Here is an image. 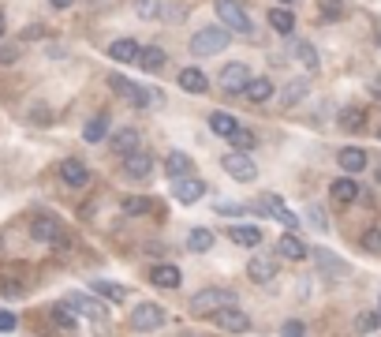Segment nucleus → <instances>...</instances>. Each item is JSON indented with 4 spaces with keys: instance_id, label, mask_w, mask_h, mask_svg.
<instances>
[{
    "instance_id": "1",
    "label": "nucleus",
    "mask_w": 381,
    "mask_h": 337,
    "mask_svg": "<svg viewBox=\"0 0 381 337\" xmlns=\"http://www.w3.org/2000/svg\"><path fill=\"white\" fill-rule=\"evenodd\" d=\"M225 307H235V292L232 289H202L199 296H191V315H217Z\"/></svg>"
},
{
    "instance_id": "2",
    "label": "nucleus",
    "mask_w": 381,
    "mask_h": 337,
    "mask_svg": "<svg viewBox=\"0 0 381 337\" xmlns=\"http://www.w3.org/2000/svg\"><path fill=\"white\" fill-rule=\"evenodd\" d=\"M139 19H157V23H180L183 19V8L172 4V0H131Z\"/></svg>"
},
{
    "instance_id": "3",
    "label": "nucleus",
    "mask_w": 381,
    "mask_h": 337,
    "mask_svg": "<svg viewBox=\"0 0 381 337\" xmlns=\"http://www.w3.org/2000/svg\"><path fill=\"white\" fill-rule=\"evenodd\" d=\"M30 236L37 244H49V248H68V232H64V225L52 214H37L34 217V222H30Z\"/></svg>"
},
{
    "instance_id": "4",
    "label": "nucleus",
    "mask_w": 381,
    "mask_h": 337,
    "mask_svg": "<svg viewBox=\"0 0 381 337\" xmlns=\"http://www.w3.org/2000/svg\"><path fill=\"white\" fill-rule=\"evenodd\" d=\"M217 19L225 30H235V34H251V16L240 0H217Z\"/></svg>"
},
{
    "instance_id": "5",
    "label": "nucleus",
    "mask_w": 381,
    "mask_h": 337,
    "mask_svg": "<svg viewBox=\"0 0 381 337\" xmlns=\"http://www.w3.org/2000/svg\"><path fill=\"white\" fill-rule=\"evenodd\" d=\"M221 49H228V30L225 27H202L191 38V53L194 57H213Z\"/></svg>"
},
{
    "instance_id": "6",
    "label": "nucleus",
    "mask_w": 381,
    "mask_h": 337,
    "mask_svg": "<svg viewBox=\"0 0 381 337\" xmlns=\"http://www.w3.org/2000/svg\"><path fill=\"white\" fill-rule=\"evenodd\" d=\"M165 326V307L161 304H139L131 311V330L135 333H153Z\"/></svg>"
},
{
    "instance_id": "7",
    "label": "nucleus",
    "mask_w": 381,
    "mask_h": 337,
    "mask_svg": "<svg viewBox=\"0 0 381 337\" xmlns=\"http://www.w3.org/2000/svg\"><path fill=\"white\" fill-rule=\"evenodd\" d=\"M109 86H112V94H116V98H124V101H131V105H139V109H146L150 101H157V94L142 90L139 83L124 79V75H109Z\"/></svg>"
},
{
    "instance_id": "8",
    "label": "nucleus",
    "mask_w": 381,
    "mask_h": 337,
    "mask_svg": "<svg viewBox=\"0 0 381 337\" xmlns=\"http://www.w3.org/2000/svg\"><path fill=\"white\" fill-rule=\"evenodd\" d=\"M64 304H68V307L75 311V315H86V319H98V322L109 319V307L101 304V296H90V292H71Z\"/></svg>"
},
{
    "instance_id": "9",
    "label": "nucleus",
    "mask_w": 381,
    "mask_h": 337,
    "mask_svg": "<svg viewBox=\"0 0 381 337\" xmlns=\"http://www.w3.org/2000/svg\"><path fill=\"white\" fill-rule=\"evenodd\" d=\"M221 165H225V173L232 176V180H240V184H251V180L258 176V165L251 161V158H247V154H225V161H221Z\"/></svg>"
},
{
    "instance_id": "10",
    "label": "nucleus",
    "mask_w": 381,
    "mask_h": 337,
    "mask_svg": "<svg viewBox=\"0 0 381 337\" xmlns=\"http://www.w3.org/2000/svg\"><path fill=\"white\" fill-rule=\"evenodd\" d=\"M209 322H213L217 330H225V333H247V330H251V319H247L240 307L217 311V315H209Z\"/></svg>"
},
{
    "instance_id": "11",
    "label": "nucleus",
    "mask_w": 381,
    "mask_h": 337,
    "mask_svg": "<svg viewBox=\"0 0 381 337\" xmlns=\"http://www.w3.org/2000/svg\"><path fill=\"white\" fill-rule=\"evenodd\" d=\"M221 86L228 90V94H247V86H251V72H247V64H225V72H221Z\"/></svg>"
},
{
    "instance_id": "12",
    "label": "nucleus",
    "mask_w": 381,
    "mask_h": 337,
    "mask_svg": "<svg viewBox=\"0 0 381 337\" xmlns=\"http://www.w3.org/2000/svg\"><path fill=\"white\" fill-rule=\"evenodd\" d=\"M172 195L183 202V206H194L199 199H206V184L199 176H187V180H172Z\"/></svg>"
},
{
    "instance_id": "13",
    "label": "nucleus",
    "mask_w": 381,
    "mask_h": 337,
    "mask_svg": "<svg viewBox=\"0 0 381 337\" xmlns=\"http://www.w3.org/2000/svg\"><path fill=\"white\" fill-rule=\"evenodd\" d=\"M247 278H251L254 285H269L273 278H277V258H269V255H258L247 263Z\"/></svg>"
},
{
    "instance_id": "14",
    "label": "nucleus",
    "mask_w": 381,
    "mask_h": 337,
    "mask_svg": "<svg viewBox=\"0 0 381 337\" xmlns=\"http://www.w3.org/2000/svg\"><path fill=\"white\" fill-rule=\"evenodd\" d=\"M109 57H112L116 64H139L142 45L135 42V38H116V42L109 45Z\"/></svg>"
},
{
    "instance_id": "15",
    "label": "nucleus",
    "mask_w": 381,
    "mask_h": 337,
    "mask_svg": "<svg viewBox=\"0 0 381 337\" xmlns=\"http://www.w3.org/2000/svg\"><path fill=\"white\" fill-rule=\"evenodd\" d=\"M60 180L68 188H86L90 184V168L78 158H68V161H60Z\"/></svg>"
},
{
    "instance_id": "16",
    "label": "nucleus",
    "mask_w": 381,
    "mask_h": 337,
    "mask_svg": "<svg viewBox=\"0 0 381 337\" xmlns=\"http://www.w3.org/2000/svg\"><path fill=\"white\" fill-rule=\"evenodd\" d=\"M153 173V158L146 150H139V154H131V158H124V176L127 180H146Z\"/></svg>"
},
{
    "instance_id": "17",
    "label": "nucleus",
    "mask_w": 381,
    "mask_h": 337,
    "mask_svg": "<svg viewBox=\"0 0 381 337\" xmlns=\"http://www.w3.org/2000/svg\"><path fill=\"white\" fill-rule=\"evenodd\" d=\"M150 281L157 285V289H180V285H183V274H180V266H172V263H157V266L150 270Z\"/></svg>"
},
{
    "instance_id": "18",
    "label": "nucleus",
    "mask_w": 381,
    "mask_h": 337,
    "mask_svg": "<svg viewBox=\"0 0 381 337\" xmlns=\"http://www.w3.org/2000/svg\"><path fill=\"white\" fill-rule=\"evenodd\" d=\"M277 255L281 258H292V263H303V258H310V248L295 236V232H288V236L277 240Z\"/></svg>"
},
{
    "instance_id": "19",
    "label": "nucleus",
    "mask_w": 381,
    "mask_h": 337,
    "mask_svg": "<svg viewBox=\"0 0 381 337\" xmlns=\"http://www.w3.org/2000/svg\"><path fill=\"white\" fill-rule=\"evenodd\" d=\"M262 236H266V232H262L258 225H232L228 229V240L235 244V248H258V244H262Z\"/></svg>"
},
{
    "instance_id": "20",
    "label": "nucleus",
    "mask_w": 381,
    "mask_h": 337,
    "mask_svg": "<svg viewBox=\"0 0 381 337\" xmlns=\"http://www.w3.org/2000/svg\"><path fill=\"white\" fill-rule=\"evenodd\" d=\"M165 173L172 176V180H187V176H194V161H191L183 150H172V154L165 158Z\"/></svg>"
},
{
    "instance_id": "21",
    "label": "nucleus",
    "mask_w": 381,
    "mask_h": 337,
    "mask_svg": "<svg viewBox=\"0 0 381 337\" xmlns=\"http://www.w3.org/2000/svg\"><path fill=\"white\" fill-rule=\"evenodd\" d=\"M336 161H340V168H344V173L356 176V173H363V168H366V150H359V147H344V150L336 154Z\"/></svg>"
},
{
    "instance_id": "22",
    "label": "nucleus",
    "mask_w": 381,
    "mask_h": 337,
    "mask_svg": "<svg viewBox=\"0 0 381 337\" xmlns=\"http://www.w3.org/2000/svg\"><path fill=\"white\" fill-rule=\"evenodd\" d=\"M329 199H336V202L359 199V184L351 176H340V180H333V184H329Z\"/></svg>"
},
{
    "instance_id": "23",
    "label": "nucleus",
    "mask_w": 381,
    "mask_h": 337,
    "mask_svg": "<svg viewBox=\"0 0 381 337\" xmlns=\"http://www.w3.org/2000/svg\"><path fill=\"white\" fill-rule=\"evenodd\" d=\"M183 90H187V94H206V72H199V68H183L180 72V79H176Z\"/></svg>"
},
{
    "instance_id": "24",
    "label": "nucleus",
    "mask_w": 381,
    "mask_h": 337,
    "mask_svg": "<svg viewBox=\"0 0 381 337\" xmlns=\"http://www.w3.org/2000/svg\"><path fill=\"white\" fill-rule=\"evenodd\" d=\"M112 150L124 154V158L139 154V132H135V127H124V132H116V135H112Z\"/></svg>"
},
{
    "instance_id": "25",
    "label": "nucleus",
    "mask_w": 381,
    "mask_h": 337,
    "mask_svg": "<svg viewBox=\"0 0 381 337\" xmlns=\"http://www.w3.org/2000/svg\"><path fill=\"white\" fill-rule=\"evenodd\" d=\"M90 289H94V296H101V300H109V304H124L127 300V289L116 285V281H94Z\"/></svg>"
},
{
    "instance_id": "26",
    "label": "nucleus",
    "mask_w": 381,
    "mask_h": 337,
    "mask_svg": "<svg viewBox=\"0 0 381 337\" xmlns=\"http://www.w3.org/2000/svg\"><path fill=\"white\" fill-rule=\"evenodd\" d=\"M165 60H168V53L161 45H146V49H142V57H139V68L142 72H161Z\"/></svg>"
},
{
    "instance_id": "27",
    "label": "nucleus",
    "mask_w": 381,
    "mask_h": 337,
    "mask_svg": "<svg viewBox=\"0 0 381 337\" xmlns=\"http://www.w3.org/2000/svg\"><path fill=\"white\" fill-rule=\"evenodd\" d=\"M292 57H295L299 64H303L307 72L318 68V49H314L310 42H303V38H295V42H292Z\"/></svg>"
},
{
    "instance_id": "28",
    "label": "nucleus",
    "mask_w": 381,
    "mask_h": 337,
    "mask_svg": "<svg viewBox=\"0 0 381 337\" xmlns=\"http://www.w3.org/2000/svg\"><path fill=\"white\" fill-rule=\"evenodd\" d=\"M266 19H269V27L277 30V34H295V16L288 8H273Z\"/></svg>"
},
{
    "instance_id": "29",
    "label": "nucleus",
    "mask_w": 381,
    "mask_h": 337,
    "mask_svg": "<svg viewBox=\"0 0 381 337\" xmlns=\"http://www.w3.org/2000/svg\"><path fill=\"white\" fill-rule=\"evenodd\" d=\"M310 258H318L322 274H333V278H348V266L340 263L336 255H329V251H310Z\"/></svg>"
},
{
    "instance_id": "30",
    "label": "nucleus",
    "mask_w": 381,
    "mask_h": 337,
    "mask_svg": "<svg viewBox=\"0 0 381 337\" xmlns=\"http://www.w3.org/2000/svg\"><path fill=\"white\" fill-rule=\"evenodd\" d=\"M105 135H109V116H105V113L90 116L86 127H83V139H86V142H101Z\"/></svg>"
},
{
    "instance_id": "31",
    "label": "nucleus",
    "mask_w": 381,
    "mask_h": 337,
    "mask_svg": "<svg viewBox=\"0 0 381 337\" xmlns=\"http://www.w3.org/2000/svg\"><path fill=\"white\" fill-rule=\"evenodd\" d=\"M269 98H273V83H269V79H251V86H247V101H254V105H266Z\"/></svg>"
},
{
    "instance_id": "32",
    "label": "nucleus",
    "mask_w": 381,
    "mask_h": 337,
    "mask_svg": "<svg viewBox=\"0 0 381 337\" xmlns=\"http://www.w3.org/2000/svg\"><path fill=\"white\" fill-rule=\"evenodd\" d=\"M187 248H191L194 255L209 251V248H213V232H209V229H191V236H187Z\"/></svg>"
},
{
    "instance_id": "33",
    "label": "nucleus",
    "mask_w": 381,
    "mask_h": 337,
    "mask_svg": "<svg viewBox=\"0 0 381 337\" xmlns=\"http://www.w3.org/2000/svg\"><path fill=\"white\" fill-rule=\"evenodd\" d=\"M340 127H344V132H363L366 127V109H344L340 113Z\"/></svg>"
},
{
    "instance_id": "34",
    "label": "nucleus",
    "mask_w": 381,
    "mask_h": 337,
    "mask_svg": "<svg viewBox=\"0 0 381 337\" xmlns=\"http://www.w3.org/2000/svg\"><path fill=\"white\" fill-rule=\"evenodd\" d=\"M150 210H153V199H146V195L124 199V214H127V217H142V214H150Z\"/></svg>"
},
{
    "instance_id": "35",
    "label": "nucleus",
    "mask_w": 381,
    "mask_h": 337,
    "mask_svg": "<svg viewBox=\"0 0 381 337\" xmlns=\"http://www.w3.org/2000/svg\"><path fill=\"white\" fill-rule=\"evenodd\" d=\"M307 98V79H292L284 90H281V101L284 105H295V101H303Z\"/></svg>"
},
{
    "instance_id": "36",
    "label": "nucleus",
    "mask_w": 381,
    "mask_h": 337,
    "mask_svg": "<svg viewBox=\"0 0 381 337\" xmlns=\"http://www.w3.org/2000/svg\"><path fill=\"white\" fill-rule=\"evenodd\" d=\"M209 127H213L217 135H225V139H232V135H235V127H240V124H235V120H232L228 113H213V116H209Z\"/></svg>"
},
{
    "instance_id": "37",
    "label": "nucleus",
    "mask_w": 381,
    "mask_h": 337,
    "mask_svg": "<svg viewBox=\"0 0 381 337\" xmlns=\"http://www.w3.org/2000/svg\"><path fill=\"white\" fill-rule=\"evenodd\" d=\"M228 142H232V150H235V154H247V150H254V147H258L254 132H247V127H235V135H232Z\"/></svg>"
},
{
    "instance_id": "38",
    "label": "nucleus",
    "mask_w": 381,
    "mask_h": 337,
    "mask_svg": "<svg viewBox=\"0 0 381 337\" xmlns=\"http://www.w3.org/2000/svg\"><path fill=\"white\" fill-rule=\"evenodd\" d=\"M258 214H266V217H281L284 214V199L281 195H262V202H258Z\"/></svg>"
},
{
    "instance_id": "39",
    "label": "nucleus",
    "mask_w": 381,
    "mask_h": 337,
    "mask_svg": "<svg viewBox=\"0 0 381 337\" xmlns=\"http://www.w3.org/2000/svg\"><path fill=\"white\" fill-rule=\"evenodd\" d=\"M52 322H57L60 330H75V311L68 304H57L52 307Z\"/></svg>"
},
{
    "instance_id": "40",
    "label": "nucleus",
    "mask_w": 381,
    "mask_h": 337,
    "mask_svg": "<svg viewBox=\"0 0 381 337\" xmlns=\"http://www.w3.org/2000/svg\"><path fill=\"white\" fill-rule=\"evenodd\" d=\"M318 11H322L329 23H336L340 16H344V0H318Z\"/></svg>"
},
{
    "instance_id": "41",
    "label": "nucleus",
    "mask_w": 381,
    "mask_h": 337,
    "mask_svg": "<svg viewBox=\"0 0 381 337\" xmlns=\"http://www.w3.org/2000/svg\"><path fill=\"white\" fill-rule=\"evenodd\" d=\"M359 244H363V248L370 251V255H381V229H366Z\"/></svg>"
},
{
    "instance_id": "42",
    "label": "nucleus",
    "mask_w": 381,
    "mask_h": 337,
    "mask_svg": "<svg viewBox=\"0 0 381 337\" xmlns=\"http://www.w3.org/2000/svg\"><path fill=\"white\" fill-rule=\"evenodd\" d=\"M356 326H359L363 333H370V330H377V326H381V319L374 315V311H363V315L356 319Z\"/></svg>"
},
{
    "instance_id": "43",
    "label": "nucleus",
    "mask_w": 381,
    "mask_h": 337,
    "mask_svg": "<svg viewBox=\"0 0 381 337\" xmlns=\"http://www.w3.org/2000/svg\"><path fill=\"white\" fill-rule=\"evenodd\" d=\"M303 333H307V326L299 319H288L284 326H281V337H303Z\"/></svg>"
},
{
    "instance_id": "44",
    "label": "nucleus",
    "mask_w": 381,
    "mask_h": 337,
    "mask_svg": "<svg viewBox=\"0 0 381 337\" xmlns=\"http://www.w3.org/2000/svg\"><path fill=\"white\" fill-rule=\"evenodd\" d=\"M16 326H19V319L11 315V311H0V333H11Z\"/></svg>"
},
{
    "instance_id": "45",
    "label": "nucleus",
    "mask_w": 381,
    "mask_h": 337,
    "mask_svg": "<svg viewBox=\"0 0 381 337\" xmlns=\"http://www.w3.org/2000/svg\"><path fill=\"white\" fill-rule=\"evenodd\" d=\"M19 60V45H0V64H16Z\"/></svg>"
},
{
    "instance_id": "46",
    "label": "nucleus",
    "mask_w": 381,
    "mask_h": 337,
    "mask_svg": "<svg viewBox=\"0 0 381 337\" xmlns=\"http://www.w3.org/2000/svg\"><path fill=\"white\" fill-rule=\"evenodd\" d=\"M307 217H310V222H314V225H318L322 232H325V229H329V222H325V214L318 210V206H310V210H307Z\"/></svg>"
},
{
    "instance_id": "47",
    "label": "nucleus",
    "mask_w": 381,
    "mask_h": 337,
    "mask_svg": "<svg viewBox=\"0 0 381 337\" xmlns=\"http://www.w3.org/2000/svg\"><path fill=\"white\" fill-rule=\"evenodd\" d=\"M217 214H243V202H217Z\"/></svg>"
},
{
    "instance_id": "48",
    "label": "nucleus",
    "mask_w": 381,
    "mask_h": 337,
    "mask_svg": "<svg viewBox=\"0 0 381 337\" xmlns=\"http://www.w3.org/2000/svg\"><path fill=\"white\" fill-rule=\"evenodd\" d=\"M0 292H4V296H23V285L19 281H4V285H0Z\"/></svg>"
},
{
    "instance_id": "49",
    "label": "nucleus",
    "mask_w": 381,
    "mask_h": 337,
    "mask_svg": "<svg viewBox=\"0 0 381 337\" xmlns=\"http://www.w3.org/2000/svg\"><path fill=\"white\" fill-rule=\"evenodd\" d=\"M281 222H284L288 229H299V217H295L292 210H284V214H281Z\"/></svg>"
},
{
    "instance_id": "50",
    "label": "nucleus",
    "mask_w": 381,
    "mask_h": 337,
    "mask_svg": "<svg viewBox=\"0 0 381 337\" xmlns=\"http://www.w3.org/2000/svg\"><path fill=\"white\" fill-rule=\"evenodd\" d=\"M42 34H45V27H26L23 30V38H42Z\"/></svg>"
},
{
    "instance_id": "51",
    "label": "nucleus",
    "mask_w": 381,
    "mask_h": 337,
    "mask_svg": "<svg viewBox=\"0 0 381 337\" xmlns=\"http://www.w3.org/2000/svg\"><path fill=\"white\" fill-rule=\"evenodd\" d=\"M49 4H52V8H71L75 0H49Z\"/></svg>"
},
{
    "instance_id": "52",
    "label": "nucleus",
    "mask_w": 381,
    "mask_h": 337,
    "mask_svg": "<svg viewBox=\"0 0 381 337\" xmlns=\"http://www.w3.org/2000/svg\"><path fill=\"white\" fill-rule=\"evenodd\" d=\"M4 30H8V23H4V16H0V38H4Z\"/></svg>"
},
{
    "instance_id": "53",
    "label": "nucleus",
    "mask_w": 381,
    "mask_h": 337,
    "mask_svg": "<svg viewBox=\"0 0 381 337\" xmlns=\"http://www.w3.org/2000/svg\"><path fill=\"white\" fill-rule=\"evenodd\" d=\"M374 180H377V184H381V168H377V173H374Z\"/></svg>"
},
{
    "instance_id": "54",
    "label": "nucleus",
    "mask_w": 381,
    "mask_h": 337,
    "mask_svg": "<svg viewBox=\"0 0 381 337\" xmlns=\"http://www.w3.org/2000/svg\"><path fill=\"white\" fill-rule=\"evenodd\" d=\"M281 4H292V0H281Z\"/></svg>"
},
{
    "instance_id": "55",
    "label": "nucleus",
    "mask_w": 381,
    "mask_h": 337,
    "mask_svg": "<svg viewBox=\"0 0 381 337\" xmlns=\"http://www.w3.org/2000/svg\"><path fill=\"white\" fill-rule=\"evenodd\" d=\"M377 42H381V30H377Z\"/></svg>"
},
{
    "instance_id": "56",
    "label": "nucleus",
    "mask_w": 381,
    "mask_h": 337,
    "mask_svg": "<svg viewBox=\"0 0 381 337\" xmlns=\"http://www.w3.org/2000/svg\"><path fill=\"white\" fill-rule=\"evenodd\" d=\"M377 311H381V300H377Z\"/></svg>"
}]
</instances>
